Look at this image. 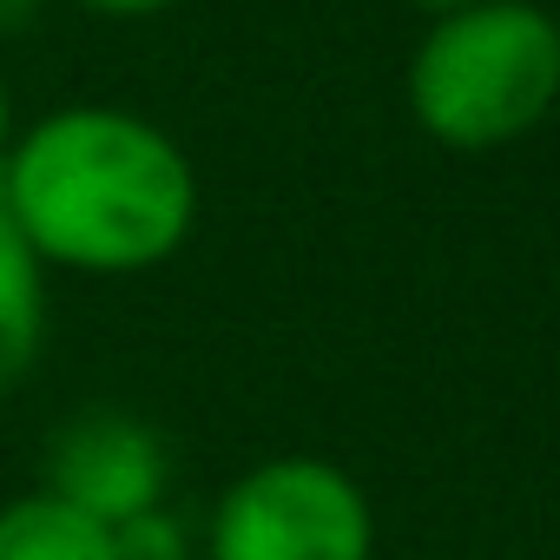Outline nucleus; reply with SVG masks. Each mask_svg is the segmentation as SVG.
Listing matches in <instances>:
<instances>
[{
  "instance_id": "1",
  "label": "nucleus",
  "mask_w": 560,
  "mask_h": 560,
  "mask_svg": "<svg viewBox=\"0 0 560 560\" xmlns=\"http://www.w3.org/2000/svg\"><path fill=\"white\" fill-rule=\"evenodd\" d=\"M0 198L40 264L93 277L165 264L198 218V178L178 139L113 106H67L21 132L0 159Z\"/></svg>"
},
{
  "instance_id": "2",
  "label": "nucleus",
  "mask_w": 560,
  "mask_h": 560,
  "mask_svg": "<svg viewBox=\"0 0 560 560\" xmlns=\"http://www.w3.org/2000/svg\"><path fill=\"white\" fill-rule=\"evenodd\" d=\"M560 100V27L534 0L442 14L409 60V113L448 152H494L534 132Z\"/></svg>"
},
{
  "instance_id": "3",
  "label": "nucleus",
  "mask_w": 560,
  "mask_h": 560,
  "mask_svg": "<svg viewBox=\"0 0 560 560\" xmlns=\"http://www.w3.org/2000/svg\"><path fill=\"white\" fill-rule=\"evenodd\" d=\"M376 514L324 455H277L231 481L211 514V560H370Z\"/></svg>"
},
{
  "instance_id": "4",
  "label": "nucleus",
  "mask_w": 560,
  "mask_h": 560,
  "mask_svg": "<svg viewBox=\"0 0 560 560\" xmlns=\"http://www.w3.org/2000/svg\"><path fill=\"white\" fill-rule=\"evenodd\" d=\"M47 494L73 501L80 514L119 527L145 508H159L165 494V448L145 422L93 409L80 422H67L47 448Z\"/></svg>"
},
{
  "instance_id": "5",
  "label": "nucleus",
  "mask_w": 560,
  "mask_h": 560,
  "mask_svg": "<svg viewBox=\"0 0 560 560\" xmlns=\"http://www.w3.org/2000/svg\"><path fill=\"white\" fill-rule=\"evenodd\" d=\"M40 257L21 237L8 198H0V389H14L34 357H40V330H47V284H40Z\"/></svg>"
},
{
  "instance_id": "6",
  "label": "nucleus",
  "mask_w": 560,
  "mask_h": 560,
  "mask_svg": "<svg viewBox=\"0 0 560 560\" xmlns=\"http://www.w3.org/2000/svg\"><path fill=\"white\" fill-rule=\"evenodd\" d=\"M0 560H113V527L40 488L0 508Z\"/></svg>"
},
{
  "instance_id": "7",
  "label": "nucleus",
  "mask_w": 560,
  "mask_h": 560,
  "mask_svg": "<svg viewBox=\"0 0 560 560\" xmlns=\"http://www.w3.org/2000/svg\"><path fill=\"white\" fill-rule=\"evenodd\" d=\"M113 560H185V534L165 508H145L113 527Z\"/></svg>"
},
{
  "instance_id": "8",
  "label": "nucleus",
  "mask_w": 560,
  "mask_h": 560,
  "mask_svg": "<svg viewBox=\"0 0 560 560\" xmlns=\"http://www.w3.org/2000/svg\"><path fill=\"white\" fill-rule=\"evenodd\" d=\"M80 8H93V14H113V21H139V14H159V8H172V0H80Z\"/></svg>"
},
{
  "instance_id": "9",
  "label": "nucleus",
  "mask_w": 560,
  "mask_h": 560,
  "mask_svg": "<svg viewBox=\"0 0 560 560\" xmlns=\"http://www.w3.org/2000/svg\"><path fill=\"white\" fill-rule=\"evenodd\" d=\"M409 8H422V14H435V21H442V14H462V8H481V0H409Z\"/></svg>"
},
{
  "instance_id": "10",
  "label": "nucleus",
  "mask_w": 560,
  "mask_h": 560,
  "mask_svg": "<svg viewBox=\"0 0 560 560\" xmlns=\"http://www.w3.org/2000/svg\"><path fill=\"white\" fill-rule=\"evenodd\" d=\"M8 139H14V106H8V86H0V159H8Z\"/></svg>"
}]
</instances>
